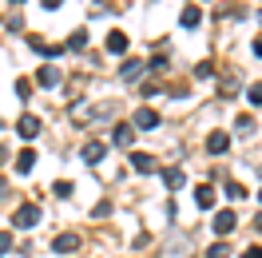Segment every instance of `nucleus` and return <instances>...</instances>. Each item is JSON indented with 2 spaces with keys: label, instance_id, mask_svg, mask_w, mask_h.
Returning a JSON list of instances; mask_svg holds the SVG:
<instances>
[{
  "label": "nucleus",
  "instance_id": "1",
  "mask_svg": "<svg viewBox=\"0 0 262 258\" xmlns=\"http://www.w3.org/2000/svg\"><path fill=\"white\" fill-rule=\"evenodd\" d=\"M12 223H16V226H24V230H32V226L40 223V207H36V203H24V207H20L16 214H12Z\"/></svg>",
  "mask_w": 262,
  "mask_h": 258
},
{
  "label": "nucleus",
  "instance_id": "2",
  "mask_svg": "<svg viewBox=\"0 0 262 258\" xmlns=\"http://www.w3.org/2000/svg\"><path fill=\"white\" fill-rule=\"evenodd\" d=\"M131 127H143V131H151V127H159V115L151 112V107H139V112L131 115Z\"/></svg>",
  "mask_w": 262,
  "mask_h": 258
},
{
  "label": "nucleus",
  "instance_id": "3",
  "mask_svg": "<svg viewBox=\"0 0 262 258\" xmlns=\"http://www.w3.org/2000/svg\"><path fill=\"white\" fill-rule=\"evenodd\" d=\"M234 226H238V219H234V210H219V214H214V234H230V230H234Z\"/></svg>",
  "mask_w": 262,
  "mask_h": 258
},
{
  "label": "nucleus",
  "instance_id": "4",
  "mask_svg": "<svg viewBox=\"0 0 262 258\" xmlns=\"http://www.w3.org/2000/svg\"><path fill=\"white\" fill-rule=\"evenodd\" d=\"M16 131H20V139H36L40 119H36V115H20V119H16Z\"/></svg>",
  "mask_w": 262,
  "mask_h": 258
},
{
  "label": "nucleus",
  "instance_id": "5",
  "mask_svg": "<svg viewBox=\"0 0 262 258\" xmlns=\"http://www.w3.org/2000/svg\"><path fill=\"white\" fill-rule=\"evenodd\" d=\"M227 147H230V135H227V131H211V135H207V151H211V155H223Z\"/></svg>",
  "mask_w": 262,
  "mask_h": 258
},
{
  "label": "nucleus",
  "instance_id": "6",
  "mask_svg": "<svg viewBox=\"0 0 262 258\" xmlns=\"http://www.w3.org/2000/svg\"><path fill=\"white\" fill-rule=\"evenodd\" d=\"M83 163H103V155H107V147L99 143V139H92V143H83Z\"/></svg>",
  "mask_w": 262,
  "mask_h": 258
},
{
  "label": "nucleus",
  "instance_id": "7",
  "mask_svg": "<svg viewBox=\"0 0 262 258\" xmlns=\"http://www.w3.org/2000/svg\"><path fill=\"white\" fill-rule=\"evenodd\" d=\"M76 246H80L76 234H56V242H52V250H56V254H72Z\"/></svg>",
  "mask_w": 262,
  "mask_h": 258
},
{
  "label": "nucleus",
  "instance_id": "8",
  "mask_svg": "<svg viewBox=\"0 0 262 258\" xmlns=\"http://www.w3.org/2000/svg\"><path fill=\"white\" fill-rule=\"evenodd\" d=\"M183 183H187V175H183L179 167H167V171H163V187H167V191H179Z\"/></svg>",
  "mask_w": 262,
  "mask_h": 258
},
{
  "label": "nucleus",
  "instance_id": "9",
  "mask_svg": "<svg viewBox=\"0 0 262 258\" xmlns=\"http://www.w3.org/2000/svg\"><path fill=\"white\" fill-rule=\"evenodd\" d=\"M107 52L123 56V52H127V32H119V28H115V32H107Z\"/></svg>",
  "mask_w": 262,
  "mask_h": 258
},
{
  "label": "nucleus",
  "instance_id": "10",
  "mask_svg": "<svg viewBox=\"0 0 262 258\" xmlns=\"http://www.w3.org/2000/svg\"><path fill=\"white\" fill-rule=\"evenodd\" d=\"M131 163H135V171H139V175H151V171H155V159H151V155H143V151H135V155H131Z\"/></svg>",
  "mask_w": 262,
  "mask_h": 258
},
{
  "label": "nucleus",
  "instance_id": "11",
  "mask_svg": "<svg viewBox=\"0 0 262 258\" xmlns=\"http://www.w3.org/2000/svg\"><path fill=\"white\" fill-rule=\"evenodd\" d=\"M32 167H36V151H32V147H24V151H20V159H16V171H20V175H28Z\"/></svg>",
  "mask_w": 262,
  "mask_h": 258
},
{
  "label": "nucleus",
  "instance_id": "12",
  "mask_svg": "<svg viewBox=\"0 0 262 258\" xmlns=\"http://www.w3.org/2000/svg\"><path fill=\"white\" fill-rule=\"evenodd\" d=\"M131 143H135V127H131V123L115 127V147H131Z\"/></svg>",
  "mask_w": 262,
  "mask_h": 258
},
{
  "label": "nucleus",
  "instance_id": "13",
  "mask_svg": "<svg viewBox=\"0 0 262 258\" xmlns=\"http://www.w3.org/2000/svg\"><path fill=\"white\" fill-rule=\"evenodd\" d=\"M119 76H123V80H139V76H143V64H139V60H123Z\"/></svg>",
  "mask_w": 262,
  "mask_h": 258
},
{
  "label": "nucleus",
  "instance_id": "14",
  "mask_svg": "<svg viewBox=\"0 0 262 258\" xmlns=\"http://www.w3.org/2000/svg\"><path fill=\"white\" fill-rule=\"evenodd\" d=\"M179 24H183V28H199V24H203V12H199V8H183Z\"/></svg>",
  "mask_w": 262,
  "mask_h": 258
},
{
  "label": "nucleus",
  "instance_id": "15",
  "mask_svg": "<svg viewBox=\"0 0 262 258\" xmlns=\"http://www.w3.org/2000/svg\"><path fill=\"white\" fill-rule=\"evenodd\" d=\"M36 80L44 83V88H56V83H60V72H56V68H40V72H36Z\"/></svg>",
  "mask_w": 262,
  "mask_h": 258
},
{
  "label": "nucleus",
  "instance_id": "16",
  "mask_svg": "<svg viewBox=\"0 0 262 258\" xmlns=\"http://www.w3.org/2000/svg\"><path fill=\"white\" fill-rule=\"evenodd\" d=\"M195 203H199L203 210H211V207H214V191H211V187H199V191H195Z\"/></svg>",
  "mask_w": 262,
  "mask_h": 258
},
{
  "label": "nucleus",
  "instance_id": "17",
  "mask_svg": "<svg viewBox=\"0 0 262 258\" xmlns=\"http://www.w3.org/2000/svg\"><path fill=\"white\" fill-rule=\"evenodd\" d=\"M68 48H76V52H80V48H88V32H83V28H76V32L68 36Z\"/></svg>",
  "mask_w": 262,
  "mask_h": 258
},
{
  "label": "nucleus",
  "instance_id": "18",
  "mask_svg": "<svg viewBox=\"0 0 262 258\" xmlns=\"http://www.w3.org/2000/svg\"><path fill=\"white\" fill-rule=\"evenodd\" d=\"M246 103H250V107H262V83H250V88H246Z\"/></svg>",
  "mask_w": 262,
  "mask_h": 258
},
{
  "label": "nucleus",
  "instance_id": "19",
  "mask_svg": "<svg viewBox=\"0 0 262 258\" xmlns=\"http://www.w3.org/2000/svg\"><path fill=\"white\" fill-rule=\"evenodd\" d=\"M227 199H246V187L243 183H227Z\"/></svg>",
  "mask_w": 262,
  "mask_h": 258
},
{
  "label": "nucleus",
  "instance_id": "20",
  "mask_svg": "<svg viewBox=\"0 0 262 258\" xmlns=\"http://www.w3.org/2000/svg\"><path fill=\"white\" fill-rule=\"evenodd\" d=\"M211 72H214V68H211V60H203V64H195V76H199V80H211Z\"/></svg>",
  "mask_w": 262,
  "mask_h": 258
},
{
  "label": "nucleus",
  "instance_id": "21",
  "mask_svg": "<svg viewBox=\"0 0 262 258\" xmlns=\"http://www.w3.org/2000/svg\"><path fill=\"white\" fill-rule=\"evenodd\" d=\"M16 96L28 99V96H32V83H28V80H16Z\"/></svg>",
  "mask_w": 262,
  "mask_h": 258
},
{
  "label": "nucleus",
  "instance_id": "22",
  "mask_svg": "<svg viewBox=\"0 0 262 258\" xmlns=\"http://www.w3.org/2000/svg\"><path fill=\"white\" fill-rule=\"evenodd\" d=\"M207 258H227V246H223V242H214L211 250H207Z\"/></svg>",
  "mask_w": 262,
  "mask_h": 258
},
{
  "label": "nucleus",
  "instance_id": "23",
  "mask_svg": "<svg viewBox=\"0 0 262 258\" xmlns=\"http://www.w3.org/2000/svg\"><path fill=\"white\" fill-rule=\"evenodd\" d=\"M56 195H60V199H68V195H72V183H64V179H60V183H56Z\"/></svg>",
  "mask_w": 262,
  "mask_h": 258
},
{
  "label": "nucleus",
  "instance_id": "24",
  "mask_svg": "<svg viewBox=\"0 0 262 258\" xmlns=\"http://www.w3.org/2000/svg\"><path fill=\"white\" fill-rule=\"evenodd\" d=\"M243 258H262V246H246V250H243Z\"/></svg>",
  "mask_w": 262,
  "mask_h": 258
},
{
  "label": "nucleus",
  "instance_id": "25",
  "mask_svg": "<svg viewBox=\"0 0 262 258\" xmlns=\"http://www.w3.org/2000/svg\"><path fill=\"white\" fill-rule=\"evenodd\" d=\"M8 246H12V239H8V234H0V254H4Z\"/></svg>",
  "mask_w": 262,
  "mask_h": 258
},
{
  "label": "nucleus",
  "instance_id": "26",
  "mask_svg": "<svg viewBox=\"0 0 262 258\" xmlns=\"http://www.w3.org/2000/svg\"><path fill=\"white\" fill-rule=\"evenodd\" d=\"M254 56H262V36H258V40H254Z\"/></svg>",
  "mask_w": 262,
  "mask_h": 258
},
{
  "label": "nucleus",
  "instance_id": "27",
  "mask_svg": "<svg viewBox=\"0 0 262 258\" xmlns=\"http://www.w3.org/2000/svg\"><path fill=\"white\" fill-rule=\"evenodd\" d=\"M0 195H4V179H0Z\"/></svg>",
  "mask_w": 262,
  "mask_h": 258
},
{
  "label": "nucleus",
  "instance_id": "28",
  "mask_svg": "<svg viewBox=\"0 0 262 258\" xmlns=\"http://www.w3.org/2000/svg\"><path fill=\"white\" fill-rule=\"evenodd\" d=\"M12 4H24V0H12Z\"/></svg>",
  "mask_w": 262,
  "mask_h": 258
},
{
  "label": "nucleus",
  "instance_id": "29",
  "mask_svg": "<svg viewBox=\"0 0 262 258\" xmlns=\"http://www.w3.org/2000/svg\"><path fill=\"white\" fill-rule=\"evenodd\" d=\"M258 199H262V191H258Z\"/></svg>",
  "mask_w": 262,
  "mask_h": 258
}]
</instances>
